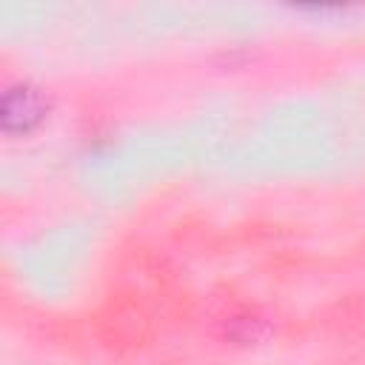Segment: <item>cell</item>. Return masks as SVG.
<instances>
[{
    "mask_svg": "<svg viewBox=\"0 0 365 365\" xmlns=\"http://www.w3.org/2000/svg\"><path fill=\"white\" fill-rule=\"evenodd\" d=\"M46 111H48V100L31 83H17V86H9L3 91L0 120H3V131L6 134H17V131L34 128L46 117Z\"/></svg>",
    "mask_w": 365,
    "mask_h": 365,
    "instance_id": "6da1fadb",
    "label": "cell"
}]
</instances>
